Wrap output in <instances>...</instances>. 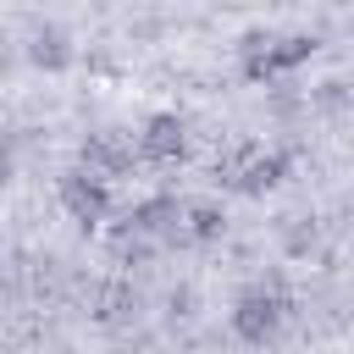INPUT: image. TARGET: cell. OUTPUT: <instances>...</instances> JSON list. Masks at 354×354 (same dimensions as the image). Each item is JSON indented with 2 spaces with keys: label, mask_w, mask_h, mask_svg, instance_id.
<instances>
[{
  "label": "cell",
  "mask_w": 354,
  "mask_h": 354,
  "mask_svg": "<svg viewBox=\"0 0 354 354\" xmlns=\"http://www.w3.org/2000/svg\"><path fill=\"white\" fill-rule=\"evenodd\" d=\"M277 321H282V304H277V293H249V299L238 304V315H232L238 337H249V343H266V337L277 332Z\"/></svg>",
  "instance_id": "6da1fadb"
},
{
  "label": "cell",
  "mask_w": 354,
  "mask_h": 354,
  "mask_svg": "<svg viewBox=\"0 0 354 354\" xmlns=\"http://www.w3.org/2000/svg\"><path fill=\"white\" fill-rule=\"evenodd\" d=\"M61 194H66V205H72V216H77V221H94V216L105 210V188H100V183L66 177V188H61Z\"/></svg>",
  "instance_id": "7a4b0ae2"
},
{
  "label": "cell",
  "mask_w": 354,
  "mask_h": 354,
  "mask_svg": "<svg viewBox=\"0 0 354 354\" xmlns=\"http://www.w3.org/2000/svg\"><path fill=\"white\" fill-rule=\"evenodd\" d=\"M144 149H149V155H160V160H166V155H177V149H183V127H177L171 116H155V122H149V133H144Z\"/></svg>",
  "instance_id": "3957f363"
},
{
  "label": "cell",
  "mask_w": 354,
  "mask_h": 354,
  "mask_svg": "<svg viewBox=\"0 0 354 354\" xmlns=\"http://www.w3.org/2000/svg\"><path fill=\"white\" fill-rule=\"evenodd\" d=\"M66 55H72V50H66L61 33H39V39H33V61H39V66H66Z\"/></svg>",
  "instance_id": "277c9868"
},
{
  "label": "cell",
  "mask_w": 354,
  "mask_h": 354,
  "mask_svg": "<svg viewBox=\"0 0 354 354\" xmlns=\"http://www.w3.org/2000/svg\"><path fill=\"white\" fill-rule=\"evenodd\" d=\"M194 232H199V238H216V232H221V216H216L210 205H199V210H194Z\"/></svg>",
  "instance_id": "5b68a950"
},
{
  "label": "cell",
  "mask_w": 354,
  "mask_h": 354,
  "mask_svg": "<svg viewBox=\"0 0 354 354\" xmlns=\"http://www.w3.org/2000/svg\"><path fill=\"white\" fill-rule=\"evenodd\" d=\"M0 183H6V160H0Z\"/></svg>",
  "instance_id": "8992f818"
}]
</instances>
